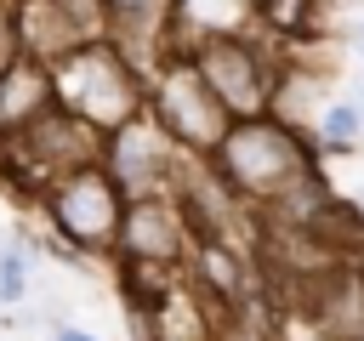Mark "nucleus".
I'll list each match as a JSON object with an SVG mask.
<instances>
[{
  "instance_id": "20e7f679",
  "label": "nucleus",
  "mask_w": 364,
  "mask_h": 341,
  "mask_svg": "<svg viewBox=\"0 0 364 341\" xmlns=\"http://www.w3.org/2000/svg\"><path fill=\"white\" fill-rule=\"evenodd\" d=\"M40 205H46V222H51V233L63 239V250H68L74 261H85V256H114L119 216H125V188L114 182V170H108L102 159L63 170V176L40 193Z\"/></svg>"
},
{
  "instance_id": "ddd939ff",
  "label": "nucleus",
  "mask_w": 364,
  "mask_h": 341,
  "mask_svg": "<svg viewBox=\"0 0 364 341\" xmlns=\"http://www.w3.org/2000/svg\"><path fill=\"white\" fill-rule=\"evenodd\" d=\"M324 0H256V28L273 40H301L318 28Z\"/></svg>"
},
{
  "instance_id": "6ab92c4d",
  "label": "nucleus",
  "mask_w": 364,
  "mask_h": 341,
  "mask_svg": "<svg viewBox=\"0 0 364 341\" xmlns=\"http://www.w3.org/2000/svg\"><path fill=\"white\" fill-rule=\"evenodd\" d=\"M324 6H347V0H324Z\"/></svg>"
},
{
  "instance_id": "0eeeda50",
  "label": "nucleus",
  "mask_w": 364,
  "mask_h": 341,
  "mask_svg": "<svg viewBox=\"0 0 364 341\" xmlns=\"http://www.w3.org/2000/svg\"><path fill=\"white\" fill-rule=\"evenodd\" d=\"M193 153H182L159 119L142 108L136 119H125L119 131L102 136V165L114 170V182L125 188V199H142V193H176V176Z\"/></svg>"
},
{
  "instance_id": "f8f14e48",
  "label": "nucleus",
  "mask_w": 364,
  "mask_h": 341,
  "mask_svg": "<svg viewBox=\"0 0 364 341\" xmlns=\"http://www.w3.org/2000/svg\"><path fill=\"white\" fill-rule=\"evenodd\" d=\"M250 17H256V0H176V51H182V34L188 45L199 34H245Z\"/></svg>"
},
{
  "instance_id": "9d476101",
  "label": "nucleus",
  "mask_w": 364,
  "mask_h": 341,
  "mask_svg": "<svg viewBox=\"0 0 364 341\" xmlns=\"http://www.w3.org/2000/svg\"><path fill=\"white\" fill-rule=\"evenodd\" d=\"M51 102H57V91H51V68L46 63L17 57L11 68H0V142L17 136L28 119H40Z\"/></svg>"
},
{
  "instance_id": "f257e3e1",
  "label": "nucleus",
  "mask_w": 364,
  "mask_h": 341,
  "mask_svg": "<svg viewBox=\"0 0 364 341\" xmlns=\"http://www.w3.org/2000/svg\"><path fill=\"white\" fill-rule=\"evenodd\" d=\"M46 68H51L57 102H63L68 114H80L85 125H97L102 136L119 131L125 119H136V114L148 108V74H142L108 34L68 45V51L51 57Z\"/></svg>"
},
{
  "instance_id": "aec40b11",
  "label": "nucleus",
  "mask_w": 364,
  "mask_h": 341,
  "mask_svg": "<svg viewBox=\"0 0 364 341\" xmlns=\"http://www.w3.org/2000/svg\"><path fill=\"white\" fill-rule=\"evenodd\" d=\"M0 313H6V301H0Z\"/></svg>"
},
{
  "instance_id": "412c9836",
  "label": "nucleus",
  "mask_w": 364,
  "mask_h": 341,
  "mask_svg": "<svg viewBox=\"0 0 364 341\" xmlns=\"http://www.w3.org/2000/svg\"><path fill=\"white\" fill-rule=\"evenodd\" d=\"M358 341H364V330H358Z\"/></svg>"
},
{
  "instance_id": "dca6fc26",
  "label": "nucleus",
  "mask_w": 364,
  "mask_h": 341,
  "mask_svg": "<svg viewBox=\"0 0 364 341\" xmlns=\"http://www.w3.org/2000/svg\"><path fill=\"white\" fill-rule=\"evenodd\" d=\"M23 57L17 45V0H0V68H11Z\"/></svg>"
},
{
  "instance_id": "2eb2a0df",
  "label": "nucleus",
  "mask_w": 364,
  "mask_h": 341,
  "mask_svg": "<svg viewBox=\"0 0 364 341\" xmlns=\"http://www.w3.org/2000/svg\"><path fill=\"white\" fill-rule=\"evenodd\" d=\"M23 296H28V261H23L17 244H0V301L11 307V301H23Z\"/></svg>"
},
{
  "instance_id": "7ed1b4c3",
  "label": "nucleus",
  "mask_w": 364,
  "mask_h": 341,
  "mask_svg": "<svg viewBox=\"0 0 364 341\" xmlns=\"http://www.w3.org/2000/svg\"><path fill=\"white\" fill-rule=\"evenodd\" d=\"M91 159H102V131L68 114L63 102H51L40 119H28L17 136L0 142V182L17 199H40L63 170L91 165Z\"/></svg>"
},
{
  "instance_id": "4468645a",
  "label": "nucleus",
  "mask_w": 364,
  "mask_h": 341,
  "mask_svg": "<svg viewBox=\"0 0 364 341\" xmlns=\"http://www.w3.org/2000/svg\"><path fill=\"white\" fill-rule=\"evenodd\" d=\"M313 131H318V142L336 148V153L358 148V142H364V102H330V108L318 114Z\"/></svg>"
},
{
  "instance_id": "6e6552de",
  "label": "nucleus",
  "mask_w": 364,
  "mask_h": 341,
  "mask_svg": "<svg viewBox=\"0 0 364 341\" xmlns=\"http://www.w3.org/2000/svg\"><path fill=\"white\" fill-rule=\"evenodd\" d=\"M188 250H193V227H188L176 193H142V199H125L119 239H114V256H119V261L182 267Z\"/></svg>"
},
{
  "instance_id": "9b49d317",
  "label": "nucleus",
  "mask_w": 364,
  "mask_h": 341,
  "mask_svg": "<svg viewBox=\"0 0 364 341\" xmlns=\"http://www.w3.org/2000/svg\"><path fill=\"white\" fill-rule=\"evenodd\" d=\"M80 23L68 17V0H17V45L34 63L63 57L68 45H80Z\"/></svg>"
},
{
  "instance_id": "f3484780",
  "label": "nucleus",
  "mask_w": 364,
  "mask_h": 341,
  "mask_svg": "<svg viewBox=\"0 0 364 341\" xmlns=\"http://www.w3.org/2000/svg\"><path fill=\"white\" fill-rule=\"evenodd\" d=\"M51 341H97V335H91V330H80V324H57V330H51Z\"/></svg>"
},
{
  "instance_id": "1a4fd4ad",
  "label": "nucleus",
  "mask_w": 364,
  "mask_h": 341,
  "mask_svg": "<svg viewBox=\"0 0 364 341\" xmlns=\"http://www.w3.org/2000/svg\"><path fill=\"white\" fill-rule=\"evenodd\" d=\"M188 284L216 307V318H233L250 301V267L228 239H193L188 250Z\"/></svg>"
},
{
  "instance_id": "423d86ee",
  "label": "nucleus",
  "mask_w": 364,
  "mask_h": 341,
  "mask_svg": "<svg viewBox=\"0 0 364 341\" xmlns=\"http://www.w3.org/2000/svg\"><path fill=\"white\" fill-rule=\"evenodd\" d=\"M188 57L199 63L205 85L222 97V108H228L233 119L267 114L273 80L284 74V63L267 57V45H256L250 34H199V40L188 45Z\"/></svg>"
},
{
  "instance_id": "39448f33",
  "label": "nucleus",
  "mask_w": 364,
  "mask_h": 341,
  "mask_svg": "<svg viewBox=\"0 0 364 341\" xmlns=\"http://www.w3.org/2000/svg\"><path fill=\"white\" fill-rule=\"evenodd\" d=\"M148 114L159 119V131L182 148V153H193V159H210V148L228 136V125H233V114L222 108V97L205 85V74H199V63L188 57V51H171L154 74H148Z\"/></svg>"
},
{
  "instance_id": "a211bd4d",
  "label": "nucleus",
  "mask_w": 364,
  "mask_h": 341,
  "mask_svg": "<svg viewBox=\"0 0 364 341\" xmlns=\"http://www.w3.org/2000/svg\"><path fill=\"white\" fill-rule=\"evenodd\" d=\"M353 45H358V51H364V23H353Z\"/></svg>"
},
{
  "instance_id": "f03ea898",
  "label": "nucleus",
  "mask_w": 364,
  "mask_h": 341,
  "mask_svg": "<svg viewBox=\"0 0 364 341\" xmlns=\"http://www.w3.org/2000/svg\"><path fill=\"white\" fill-rule=\"evenodd\" d=\"M205 165L228 182L233 199H245L250 210H262V205H273V193L290 176H301L307 165H318V153H313L307 131L284 125L279 114H250V119L228 125V136L210 148Z\"/></svg>"
}]
</instances>
